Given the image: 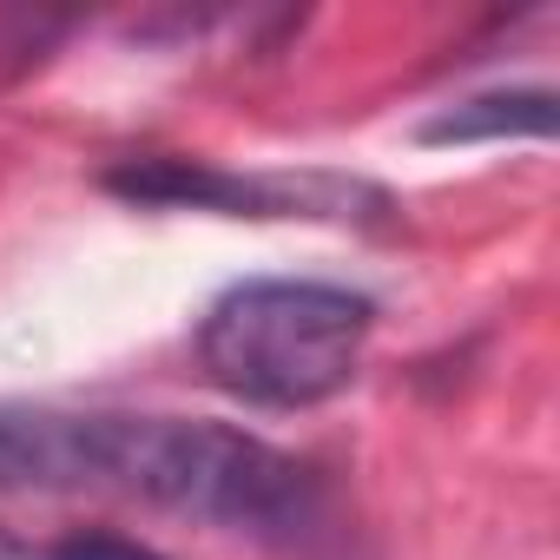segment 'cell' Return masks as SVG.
<instances>
[{"label":"cell","instance_id":"6da1fadb","mask_svg":"<svg viewBox=\"0 0 560 560\" xmlns=\"http://www.w3.org/2000/svg\"><path fill=\"white\" fill-rule=\"evenodd\" d=\"M93 488L264 540L304 534L317 521V481L304 462L277 455L244 429L185 416H100Z\"/></svg>","mask_w":560,"mask_h":560},{"label":"cell","instance_id":"7a4b0ae2","mask_svg":"<svg viewBox=\"0 0 560 560\" xmlns=\"http://www.w3.org/2000/svg\"><path fill=\"white\" fill-rule=\"evenodd\" d=\"M376 304L317 277H250L198 324L205 376L250 409H317L357 383Z\"/></svg>","mask_w":560,"mask_h":560},{"label":"cell","instance_id":"3957f363","mask_svg":"<svg viewBox=\"0 0 560 560\" xmlns=\"http://www.w3.org/2000/svg\"><path fill=\"white\" fill-rule=\"evenodd\" d=\"M106 191L165 211H224V218H383L389 198L363 178L330 172H224L205 159H132L106 172Z\"/></svg>","mask_w":560,"mask_h":560},{"label":"cell","instance_id":"277c9868","mask_svg":"<svg viewBox=\"0 0 560 560\" xmlns=\"http://www.w3.org/2000/svg\"><path fill=\"white\" fill-rule=\"evenodd\" d=\"M100 416L0 402V488H93Z\"/></svg>","mask_w":560,"mask_h":560},{"label":"cell","instance_id":"5b68a950","mask_svg":"<svg viewBox=\"0 0 560 560\" xmlns=\"http://www.w3.org/2000/svg\"><path fill=\"white\" fill-rule=\"evenodd\" d=\"M560 126V106L547 86H514V93H475L422 126L429 145H468V139H547Z\"/></svg>","mask_w":560,"mask_h":560},{"label":"cell","instance_id":"8992f818","mask_svg":"<svg viewBox=\"0 0 560 560\" xmlns=\"http://www.w3.org/2000/svg\"><path fill=\"white\" fill-rule=\"evenodd\" d=\"M47 560H159V553L139 547V540H119V534H73V540H60Z\"/></svg>","mask_w":560,"mask_h":560}]
</instances>
